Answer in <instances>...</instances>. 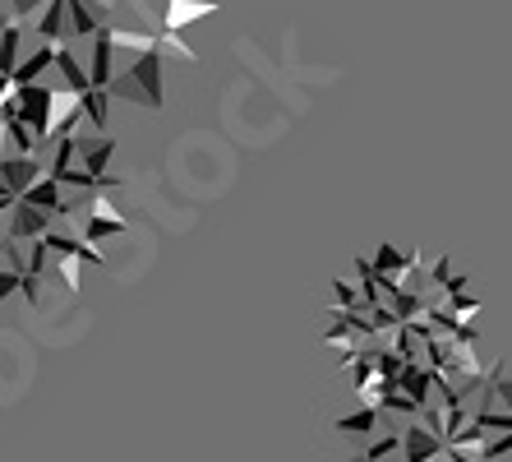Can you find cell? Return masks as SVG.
I'll list each match as a JSON object with an SVG mask.
<instances>
[{"instance_id":"cell-6","label":"cell","mask_w":512,"mask_h":462,"mask_svg":"<svg viewBox=\"0 0 512 462\" xmlns=\"http://www.w3.org/2000/svg\"><path fill=\"white\" fill-rule=\"evenodd\" d=\"M222 10V0H167V14H162V33H176L180 28H190L194 19H203V14H217Z\"/></svg>"},{"instance_id":"cell-14","label":"cell","mask_w":512,"mask_h":462,"mask_svg":"<svg viewBox=\"0 0 512 462\" xmlns=\"http://www.w3.org/2000/svg\"><path fill=\"white\" fill-rule=\"evenodd\" d=\"M42 5H51V0H10V19L14 24H24L28 14H37Z\"/></svg>"},{"instance_id":"cell-3","label":"cell","mask_w":512,"mask_h":462,"mask_svg":"<svg viewBox=\"0 0 512 462\" xmlns=\"http://www.w3.org/2000/svg\"><path fill=\"white\" fill-rule=\"evenodd\" d=\"M47 176V167L37 158H19V153H5V162H0V181H5V190H10L14 199H24L28 190H33L37 181Z\"/></svg>"},{"instance_id":"cell-11","label":"cell","mask_w":512,"mask_h":462,"mask_svg":"<svg viewBox=\"0 0 512 462\" xmlns=\"http://www.w3.org/2000/svg\"><path fill=\"white\" fill-rule=\"evenodd\" d=\"M56 70H60V79H65V88H70L74 98H84L88 88H93V84H88V70L74 61L70 47H56Z\"/></svg>"},{"instance_id":"cell-7","label":"cell","mask_w":512,"mask_h":462,"mask_svg":"<svg viewBox=\"0 0 512 462\" xmlns=\"http://www.w3.org/2000/svg\"><path fill=\"white\" fill-rule=\"evenodd\" d=\"M65 5H70V37L102 33V19H107V5H102V0H65Z\"/></svg>"},{"instance_id":"cell-15","label":"cell","mask_w":512,"mask_h":462,"mask_svg":"<svg viewBox=\"0 0 512 462\" xmlns=\"http://www.w3.org/2000/svg\"><path fill=\"white\" fill-rule=\"evenodd\" d=\"M19 287H24V278H19V273H10V268H0V301H5V296H14Z\"/></svg>"},{"instance_id":"cell-16","label":"cell","mask_w":512,"mask_h":462,"mask_svg":"<svg viewBox=\"0 0 512 462\" xmlns=\"http://www.w3.org/2000/svg\"><path fill=\"white\" fill-rule=\"evenodd\" d=\"M102 5H107V10H111V5H116V0H102Z\"/></svg>"},{"instance_id":"cell-5","label":"cell","mask_w":512,"mask_h":462,"mask_svg":"<svg viewBox=\"0 0 512 462\" xmlns=\"http://www.w3.org/2000/svg\"><path fill=\"white\" fill-rule=\"evenodd\" d=\"M111 79H116V42H111V28L93 37V56H88V84L107 93Z\"/></svg>"},{"instance_id":"cell-2","label":"cell","mask_w":512,"mask_h":462,"mask_svg":"<svg viewBox=\"0 0 512 462\" xmlns=\"http://www.w3.org/2000/svg\"><path fill=\"white\" fill-rule=\"evenodd\" d=\"M51 98H56V88L47 84H28L14 93V107H19V121L37 134V139H47V121H51Z\"/></svg>"},{"instance_id":"cell-9","label":"cell","mask_w":512,"mask_h":462,"mask_svg":"<svg viewBox=\"0 0 512 462\" xmlns=\"http://www.w3.org/2000/svg\"><path fill=\"white\" fill-rule=\"evenodd\" d=\"M47 47H60V37L70 33V5L65 0H51L47 10H42V19H37V28H33Z\"/></svg>"},{"instance_id":"cell-1","label":"cell","mask_w":512,"mask_h":462,"mask_svg":"<svg viewBox=\"0 0 512 462\" xmlns=\"http://www.w3.org/2000/svg\"><path fill=\"white\" fill-rule=\"evenodd\" d=\"M107 93L120 98V102H143L148 111H157L162 107V51H143V56H134V61L111 79Z\"/></svg>"},{"instance_id":"cell-4","label":"cell","mask_w":512,"mask_h":462,"mask_svg":"<svg viewBox=\"0 0 512 462\" xmlns=\"http://www.w3.org/2000/svg\"><path fill=\"white\" fill-rule=\"evenodd\" d=\"M84 121V102L74 98L70 88H56V98H51V121H47V139H70Z\"/></svg>"},{"instance_id":"cell-13","label":"cell","mask_w":512,"mask_h":462,"mask_svg":"<svg viewBox=\"0 0 512 462\" xmlns=\"http://www.w3.org/2000/svg\"><path fill=\"white\" fill-rule=\"evenodd\" d=\"M19 42H24V28L10 24L0 33V74H14L19 70Z\"/></svg>"},{"instance_id":"cell-10","label":"cell","mask_w":512,"mask_h":462,"mask_svg":"<svg viewBox=\"0 0 512 462\" xmlns=\"http://www.w3.org/2000/svg\"><path fill=\"white\" fill-rule=\"evenodd\" d=\"M116 158V139H93V144H84L79 139V162H84V171H93V176H107V162Z\"/></svg>"},{"instance_id":"cell-8","label":"cell","mask_w":512,"mask_h":462,"mask_svg":"<svg viewBox=\"0 0 512 462\" xmlns=\"http://www.w3.org/2000/svg\"><path fill=\"white\" fill-rule=\"evenodd\" d=\"M42 70H56V47H47V42H42V47H37V51H28L24 61H19V70L10 74V79H14V88L42 84Z\"/></svg>"},{"instance_id":"cell-12","label":"cell","mask_w":512,"mask_h":462,"mask_svg":"<svg viewBox=\"0 0 512 462\" xmlns=\"http://www.w3.org/2000/svg\"><path fill=\"white\" fill-rule=\"evenodd\" d=\"M84 121L93 125L97 134H107V121H111V93H102V88H88L84 98Z\"/></svg>"}]
</instances>
